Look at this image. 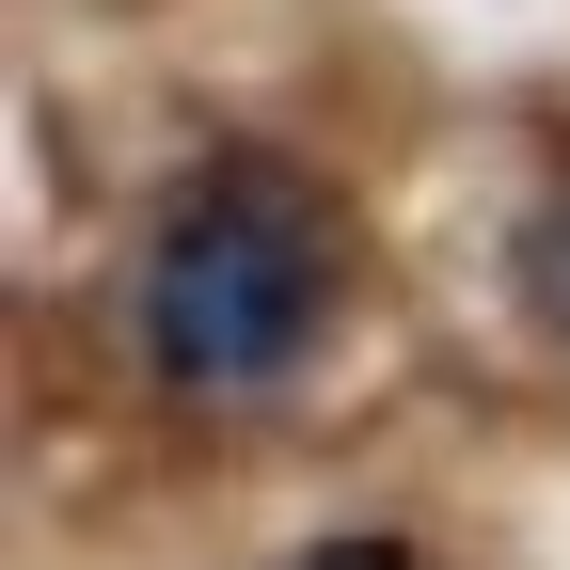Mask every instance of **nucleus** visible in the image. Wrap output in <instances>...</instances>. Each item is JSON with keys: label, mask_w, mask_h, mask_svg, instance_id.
Segmentation results:
<instances>
[{"label": "nucleus", "mask_w": 570, "mask_h": 570, "mask_svg": "<svg viewBox=\"0 0 570 570\" xmlns=\"http://www.w3.org/2000/svg\"><path fill=\"white\" fill-rule=\"evenodd\" d=\"M348 285H365L348 190L285 142H206L142 206V238L111 269V333L175 412H269L348 333Z\"/></svg>", "instance_id": "obj_1"}, {"label": "nucleus", "mask_w": 570, "mask_h": 570, "mask_svg": "<svg viewBox=\"0 0 570 570\" xmlns=\"http://www.w3.org/2000/svg\"><path fill=\"white\" fill-rule=\"evenodd\" d=\"M508 285H523V317H539V333L570 348V175H554V190L523 206V238H508Z\"/></svg>", "instance_id": "obj_2"}, {"label": "nucleus", "mask_w": 570, "mask_h": 570, "mask_svg": "<svg viewBox=\"0 0 570 570\" xmlns=\"http://www.w3.org/2000/svg\"><path fill=\"white\" fill-rule=\"evenodd\" d=\"M285 570H444L428 539H396V523H333V539H302Z\"/></svg>", "instance_id": "obj_3"}]
</instances>
